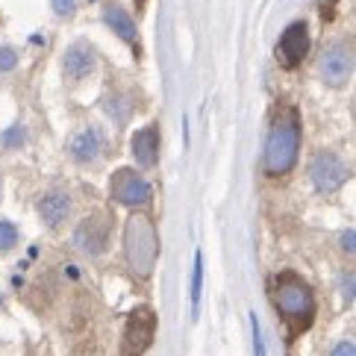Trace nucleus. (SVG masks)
Here are the masks:
<instances>
[{
    "label": "nucleus",
    "mask_w": 356,
    "mask_h": 356,
    "mask_svg": "<svg viewBox=\"0 0 356 356\" xmlns=\"http://www.w3.org/2000/svg\"><path fill=\"white\" fill-rule=\"evenodd\" d=\"M271 303L280 312V318L291 327V333L309 330L318 312L312 286L295 271H283L271 280Z\"/></svg>",
    "instance_id": "obj_1"
},
{
    "label": "nucleus",
    "mask_w": 356,
    "mask_h": 356,
    "mask_svg": "<svg viewBox=\"0 0 356 356\" xmlns=\"http://www.w3.org/2000/svg\"><path fill=\"white\" fill-rule=\"evenodd\" d=\"M300 156V112L283 109L271 121L268 138H265V174L268 177H286L298 165Z\"/></svg>",
    "instance_id": "obj_2"
},
{
    "label": "nucleus",
    "mask_w": 356,
    "mask_h": 356,
    "mask_svg": "<svg viewBox=\"0 0 356 356\" xmlns=\"http://www.w3.org/2000/svg\"><path fill=\"white\" fill-rule=\"evenodd\" d=\"M124 257L133 277L150 280L159 259V230L156 221L142 209H133L124 221Z\"/></svg>",
    "instance_id": "obj_3"
},
{
    "label": "nucleus",
    "mask_w": 356,
    "mask_h": 356,
    "mask_svg": "<svg viewBox=\"0 0 356 356\" xmlns=\"http://www.w3.org/2000/svg\"><path fill=\"white\" fill-rule=\"evenodd\" d=\"M109 197L127 209H145L154 200V186L136 168H118L109 180Z\"/></svg>",
    "instance_id": "obj_4"
},
{
    "label": "nucleus",
    "mask_w": 356,
    "mask_h": 356,
    "mask_svg": "<svg viewBox=\"0 0 356 356\" xmlns=\"http://www.w3.org/2000/svg\"><path fill=\"white\" fill-rule=\"evenodd\" d=\"M318 77L327 88H345L353 77V44L348 39H336L321 50Z\"/></svg>",
    "instance_id": "obj_5"
},
{
    "label": "nucleus",
    "mask_w": 356,
    "mask_h": 356,
    "mask_svg": "<svg viewBox=\"0 0 356 356\" xmlns=\"http://www.w3.org/2000/svg\"><path fill=\"white\" fill-rule=\"evenodd\" d=\"M307 174H309L312 188L315 192H321V195H333L350 180L348 162L341 159L339 154H333V150H321V154H315L309 159Z\"/></svg>",
    "instance_id": "obj_6"
},
{
    "label": "nucleus",
    "mask_w": 356,
    "mask_h": 356,
    "mask_svg": "<svg viewBox=\"0 0 356 356\" xmlns=\"http://www.w3.org/2000/svg\"><path fill=\"white\" fill-rule=\"evenodd\" d=\"M156 336V312L150 307H138L127 318L124 341H121V356H142Z\"/></svg>",
    "instance_id": "obj_7"
},
{
    "label": "nucleus",
    "mask_w": 356,
    "mask_h": 356,
    "mask_svg": "<svg viewBox=\"0 0 356 356\" xmlns=\"http://www.w3.org/2000/svg\"><path fill=\"white\" fill-rule=\"evenodd\" d=\"M109 238H112V215L106 212L88 215L74 230V245L83 253H88V257H100L109 248Z\"/></svg>",
    "instance_id": "obj_8"
},
{
    "label": "nucleus",
    "mask_w": 356,
    "mask_h": 356,
    "mask_svg": "<svg viewBox=\"0 0 356 356\" xmlns=\"http://www.w3.org/2000/svg\"><path fill=\"white\" fill-rule=\"evenodd\" d=\"M312 47V39H309V24L307 21H291L289 27L283 30L277 42V59L283 62V68H298L303 59H307Z\"/></svg>",
    "instance_id": "obj_9"
},
{
    "label": "nucleus",
    "mask_w": 356,
    "mask_h": 356,
    "mask_svg": "<svg viewBox=\"0 0 356 356\" xmlns=\"http://www.w3.org/2000/svg\"><path fill=\"white\" fill-rule=\"evenodd\" d=\"M95 68H97V54L86 39H77L65 47V54H62V77H65V83L77 86L92 77Z\"/></svg>",
    "instance_id": "obj_10"
},
{
    "label": "nucleus",
    "mask_w": 356,
    "mask_h": 356,
    "mask_svg": "<svg viewBox=\"0 0 356 356\" xmlns=\"http://www.w3.org/2000/svg\"><path fill=\"white\" fill-rule=\"evenodd\" d=\"M106 147V138H104V130L95 124L83 127V130H77L71 136L68 142V156L77 162V165H95L100 159V154H104Z\"/></svg>",
    "instance_id": "obj_11"
},
{
    "label": "nucleus",
    "mask_w": 356,
    "mask_h": 356,
    "mask_svg": "<svg viewBox=\"0 0 356 356\" xmlns=\"http://www.w3.org/2000/svg\"><path fill=\"white\" fill-rule=\"evenodd\" d=\"M71 209H74V200L65 188H47L39 197V203H35V212H39V218L44 221L47 230H59L71 218Z\"/></svg>",
    "instance_id": "obj_12"
},
{
    "label": "nucleus",
    "mask_w": 356,
    "mask_h": 356,
    "mask_svg": "<svg viewBox=\"0 0 356 356\" xmlns=\"http://www.w3.org/2000/svg\"><path fill=\"white\" fill-rule=\"evenodd\" d=\"M159 124L150 121L147 127H142V130H136L133 138H130V156L136 162V168H156L159 162Z\"/></svg>",
    "instance_id": "obj_13"
},
{
    "label": "nucleus",
    "mask_w": 356,
    "mask_h": 356,
    "mask_svg": "<svg viewBox=\"0 0 356 356\" xmlns=\"http://www.w3.org/2000/svg\"><path fill=\"white\" fill-rule=\"evenodd\" d=\"M104 24L118 35L127 47H133L138 54V27H136L133 15L127 12V6H121L118 0H109V3H104Z\"/></svg>",
    "instance_id": "obj_14"
},
{
    "label": "nucleus",
    "mask_w": 356,
    "mask_h": 356,
    "mask_svg": "<svg viewBox=\"0 0 356 356\" xmlns=\"http://www.w3.org/2000/svg\"><path fill=\"white\" fill-rule=\"evenodd\" d=\"M104 115L115 124L118 130H124V127L130 124V118L136 115L133 95L124 92V88H112V92H106V97H104Z\"/></svg>",
    "instance_id": "obj_15"
},
{
    "label": "nucleus",
    "mask_w": 356,
    "mask_h": 356,
    "mask_svg": "<svg viewBox=\"0 0 356 356\" xmlns=\"http://www.w3.org/2000/svg\"><path fill=\"white\" fill-rule=\"evenodd\" d=\"M200 295H203V253H195L192 262V289H188V303H192V318L197 321L200 315Z\"/></svg>",
    "instance_id": "obj_16"
},
{
    "label": "nucleus",
    "mask_w": 356,
    "mask_h": 356,
    "mask_svg": "<svg viewBox=\"0 0 356 356\" xmlns=\"http://www.w3.org/2000/svg\"><path fill=\"white\" fill-rule=\"evenodd\" d=\"M0 145H3L6 150H21L24 145H27V130H24V124L6 127L3 136H0Z\"/></svg>",
    "instance_id": "obj_17"
},
{
    "label": "nucleus",
    "mask_w": 356,
    "mask_h": 356,
    "mask_svg": "<svg viewBox=\"0 0 356 356\" xmlns=\"http://www.w3.org/2000/svg\"><path fill=\"white\" fill-rule=\"evenodd\" d=\"M18 241H21V233H18V227L12 224V221H0V253H9V250H15L18 248Z\"/></svg>",
    "instance_id": "obj_18"
},
{
    "label": "nucleus",
    "mask_w": 356,
    "mask_h": 356,
    "mask_svg": "<svg viewBox=\"0 0 356 356\" xmlns=\"http://www.w3.org/2000/svg\"><path fill=\"white\" fill-rule=\"evenodd\" d=\"M250 341H253V356H268V350H265V339H262V324H259L257 312H250Z\"/></svg>",
    "instance_id": "obj_19"
},
{
    "label": "nucleus",
    "mask_w": 356,
    "mask_h": 356,
    "mask_svg": "<svg viewBox=\"0 0 356 356\" xmlns=\"http://www.w3.org/2000/svg\"><path fill=\"white\" fill-rule=\"evenodd\" d=\"M18 50L12 47V44H0V74H9V71H15L18 68Z\"/></svg>",
    "instance_id": "obj_20"
},
{
    "label": "nucleus",
    "mask_w": 356,
    "mask_h": 356,
    "mask_svg": "<svg viewBox=\"0 0 356 356\" xmlns=\"http://www.w3.org/2000/svg\"><path fill=\"white\" fill-rule=\"evenodd\" d=\"M50 9L56 18H74L77 15V0H50Z\"/></svg>",
    "instance_id": "obj_21"
},
{
    "label": "nucleus",
    "mask_w": 356,
    "mask_h": 356,
    "mask_svg": "<svg viewBox=\"0 0 356 356\" xmlns=\"http://www.w3.org/2000/svg\"><path fill=\"white\" fill-rule=\"evenodd\" d=\"M339 245H341V250H345L348 257H353V253H356V233H353V227H345V230H341Z\"/></svg>",
    "instance_id": "obj_22"
},
{
    "label": "nucleus",
    "mask_w": 356,
    "mask_h": 356,
    "mask_svg": "<svg viewBox=\"0 0 356 356\" xmlns=\"http://www.w3.org/2000/svg\"><path fill=\"white\" fill-rule=\"evenodd\" d=\"M330 356H356V345L350 339H345V341H339V345L330 350Z\"/></svg>",
    "instance_id": "obj_23"
},
{
    "label": "nucleus",
    "mask_w": 356,
    "mask_h": 356,
    "mask_svg": "<svg viewBox=\"0 0 356 356\" xmlns=\"http://www.w3.org/2000/svg\"><path fill=\"white\" fill-rule=\"evenodd\" d=\"M341 295L345 303H353V274H341Z\"/></svg>",
    "instance_id": "obj_24"
},
{
    "label": "nucleus",
    "mask_w": 356,
    "mask_h": 356,
    "mask_svg": "<svg viewBox=\"0 0 356 356\" xmlns=\"http://www.w3.org/2000/svg\"><path fill=\"white\" fill-rule=\"evenodd\" d=\"M65 274H68L71 280H80V268H77V265H65Z\"/></svg>",
    "instance_id": "obj_25"
},
{
    "label": "nucleus",
    "mask_w": 356,
    "mask_h": 356,
    "mask_svg": "<svg viewBox=\"0 0 356 356\" xmlns=\"http://www.w3.org/2000/svg\"><path fill=\"white\" fill-rule=\"evenodd\" d=\"M30 44H33V47H42L44 39H42V35H30Z\"/></svg>",
    "instance_id": "obj_26"
},
{
    "label": "nucleus",
    "mask_w": 356,
    "mask_h": 356,
    "mask_svg": "<svg viewBox=\"0 0 356 356\" xmlns=\"http://www.w3.org/2000/svg\"><path fill=\"white\" fill-rule=\"evenodd\" d=\"M12 286L21 289V286H24V277H21V274H12Z\"/></svg>",
    "instance_id": "obj_27"
},
{
    "label": "nucleus",
    "mask_w": 356,
    "mask_h": 356,
    "mask_svg": "<svg viewBox=\"0 0 356 356\" xmlns=\"http://www.w3.org/2000/svg\"><path fill=\"white\" fill-rule=\"evenodd\" d=\"M0 200H3V186H0Z\"/></svg>",
    "instance_id": "obj_28"
},
{
    "label": "nucleus",
    "mask_w": 356,
    "mask_h": 356,
    "mask_svg": "<svg viewBox=\"0 0 356 356\" xmlns=\"http://www.w3.org/2000/svg\"><path fill=\"white\" fill-rule=\"evenodd\" d=\"M0 307H3V298H0Z\"/></svg>",
    "instance_id": "obj_29"
}]
</instances>
